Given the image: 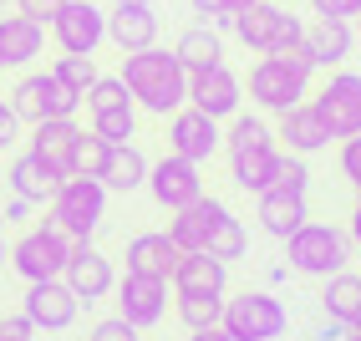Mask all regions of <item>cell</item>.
I'll use <instances>...</instances> for the list:
<instances>
[{
	"mask_svg": "<svg viewBox=\"0 0 361 341\" xmlns=\"http://www.w3.org/2000/svg\"><path fill=\"white\" fill-rule=\"evenodd\" d=\"M92 133L107 138V143H133V138H137V102H128V107H107V112H92Z\"/></svg>",
	"mask_w": 361,
	"mask_h": 341,
	"instance_id": "34",
	"label": "cell"
},
{
	"mask_svg": "<svg viewBox=\"0 0 361 341\" xmlns=\"http://www.w3.org/2000/svg\"><path fill=\"white\" fill-rule=\"evenodd\" d=\"M178 61L188 66V71H204V66H214V61H224V36H219V26H188L183 36H178Z\"/></svg>",
	"mask_w": 361,
	"mask_h": 341,
	"instance_id": "30",
	"label": "cell"
},
{
	"mask_svg": "<svg viewBox=\"0 0 361 341\" xmlns=\"http://www.w3.org/2000/svg\"><path fill=\"white\" fill-rule=\"evenodd\" d=\"M351 26H356V46H361V16H356V20H351Z\"/></svg>",
	"mask_w": 361,
	"mask_h": 341,
	"instance_id": "51",
	"label": "cell"
},
{
	"mask_svg": "<svg viewBox=\"0 0 361 341\" xmlns=\"http://www.w3.org/2000/svg\"><path fill=\"white\" fill-rule=\"evenodd\" d=\"M275 143L285 153H300V158H310V153H321V148H331V128L321 123V112L310 107V102H295L290 112H280V128H275Z\"/></svg>",
	"mask_w": 361,
	"mask_h": 341,
	"instance_id": "19",
	"label": "cell"
},
{
	"mask_svg": "<svg viewBox=\"0 0 361 341\" xmlns=\"http://www.w3.org/2000/svg\"><path fill=\"white\" fill-rule=\"evenodd\" d=\"M41 52H46V26L41 20L20 16V11L0 16V61H6V71L11 66H31Z\"/></svg>",
	"mask_w": 361,
	"mask_h": 341,
	"instance_id": "24",
	"label": "cell"
},
{
	"mask_svg": "<svg viewBox=\"0 0 361 341\" xmlns=\"http://www.w3.org/2000/svg\"><path fill=\"white\" fill-rule=\"evenodd\" d=\"M188 102L209 117H219V123H229L239 112V102H245V77L224 61H214L204 71H188Z\"/></svg>",
	"mask_w": 361,
	"mask_h": 341,
	"instance_id": "13",
	"label": "cell"
},
{
	"mask_svg": "<svg viewBox=\"0 0 361 341\" xmlns=\"http://www.w3.org/2000/svg\"><path fill=\"white\" fill-rule=\"evenodd\" d=\"M229 204L214 199V193H199L188 209H173L168 219V239H173L178 250H209V234H214V219H219Z\"/></svg>",
	"mask_w": 361,
	"mask_h": 341,
	"instance_id": "21",
	"label": "cell"
},
{
	"mask_svg": "<svg viewBox=\"0 0 361 341\" xmlns=\"http://www.w3.org/2000/svg\"><path fill=\"white\" fill-rule=\"evenodd\" d=\"M0 71H6V61H0Z\"/></svg>",
	"mask_w": 361,
	"mask_h": 341,
	"instance_id": "54",
	"label": "cell"
},
{
	"mask_svg": "<svg viewBox=\"0 0 361 341\" xmlns=\"http://www.w3.org/2000/svg\"><path fill=\"white\" fill-rule=\"evenodd\" d=\"M224 148V123L199 112L194 102H183L178 112H168V153H178L188 163H209Z\"/></svg>",
	"mask_w": 361,
	"mask_h": 341,
	"instance_id": "10",
	"label": "cell"
},
{
	"mask_svg": "<svg viewBox=\"0 0 361 341\" xmlns=\"http://www.w3.org/2000/svg\"><path fill=\"white\" fill-rule=\"evenodd\" d=\"M275 189H290V193H305L310 189V168L300 153H285L280 148V174H275Z\"/></svg>",
	"mask_w": 361,
	"mask_h": 341,
	"instance_id": "37",
	"label": "cell"
},
{
	"mask_svg": "<svg viewBox=\"0 0 361 341\" xmlns=\"http://www.w3.org/2000/svg\"><path fill=\"white\" fill-rule=\"evenodd\" d=\"M77 138H82L77 117H46V123L31 128L26 148L51 168L56 179H71V174H77Z\"/></svg>",
	"mask_w": 361,
	"mask_h": 341,
	"instance_id": "17",
	"label": "cell"
},
{
	"mask_svg": "<svg viewBox=\"0 0 361 341\" xmlns=\"http://www.w3.org/2000/svg\"><path fill=\"white\" fill-rule=\"evenodd\" d=\"M0 245H6V214H0Z\"/></svg>",
	"mask_w": 361,
	"mask_h": 341,
	"instance_id": "52",
	"label": "cell"
},
{
	"mask_svg": "<svg viewBox=\"0 0 361 341\" xmlns=\"http://www.w3.org/2000/svg\"><path fill=\"white\" fill-rule=\"evenodd\" d=\"M346 239L361 250V199H356V209H351V229H346Z\"/></svg>",
	"mask_w": 361,
	"mask_h": 341,
	"instance_id": "48",
	"label": "cell"
},
{
	"mask_svg": "<svg viewBox=\"0 0 361 341\" xmlns=\"http://www.w3.org/2000/svg\"><path fill=\"white\" fill-rule=\"evenodd\" d=\"M255 219H259V229L270 234V239H290L305 219H310V209H305V193H290V189H264V193H255Z\"/></svg>",
	"mask_w": 361,
	"mask_h": 341,
	"instance_id": "20",
	"label": "cell"
},
{
	"mask_svg": "<svg viewBox=\"0 0 361 341\" xmlns=\"http://www.w3.org/2000/svg\"><path fill=\"white\" fill-rule=\"evenodd\" d=\"M178 245L168 239V229H148V234H133L128 239V270H137V275H158V280H168L173 275V265H178Z\"/></svg>",
	"mask_w": 361,
	"mask_h": 341,
	"instance_id": "25",
	"label": "cell"
},
{
	"mask_svg": "<svg viewBox=\"0 0 361 341\" xmlns=\"http://www.w3.org/2000/svg\"><path fill=\"white\" fill-rule=\"evenodd\" d=\"M61 280L71 285V296H77L82 306H97L112 296V285H117V270H112V260L92 245V239H77L71 245V260H66V270Z\"/></svg>",
	"mask_w": 361,
	"mask_h": 341,
	"instance_id": "15",
	"label": "cell"
},
{
	"mask_svg": "<svg viewBox=\"0 0 361 341\" xmlns=\"http://www.w3.org/2000/svg\"><path fill=\"white\" fill-rule=\"evenodd\" d=\"M87 341H142V331H137L133 321H123V316H102V321L92 326Z\"/></svg>",
	"mask_w": 361,
	"mask_h": 341,
	"instance_id": "39",
	"label": "cell"
},
{
	"mask_svg": "<svg viewBox=\"0 0 361 341\" xmlns=\"http://www.w3.org/2000/svg\"><path fill=\"white\" fill-rule=\"evenodd\" d=\"M6 184H11V193H20V199H31V204H51V193L61 189V179H56V174H51V168H46L31 148L11 158Z\"/></svg>",
	"mask_w": 361,
	"mask_h": 341,
	"instance_id": "27",
	"label": "cell"
},
{
	"mask_svg": "<svg viewBox=\"0 0 361 341\" xmlns=\"http://www.w3.org/2000/svg\"><path fill=\"white\" fill-rule=\"evenodd\" d=\"M41 331L31 326V316L26 311H16V316H0V341H36Z\"/></svg>",
	"mask_w": 361,
	"mask_h": 341,
	"instance_id": "42",
	"label": "cell"
},
{
	"mask_svg": "<svg viewBox=\"0 0 361 341\" xmlns=\"http://www.w3.org/2000/svg\"><path fill=\"white\" fill-rule=\"evenodd\" d=\"M173 311L188 331H204V326H219L224 316V296H173Z\"/></svg>",
	"mask_w": 361,
	"mask_h": 341,
	"instance_id": "33",
	"label": "cell"
},
{
	"mask_svg": "<svg viewBox=\"0 0 361 341\" xmlns=\"http://www.w3.org/2000/svg\"><path fill=\"white\" fill-rule=\"evenodd\" d=\"M336 163H341V179L361 193V133H356V138H341V153H336Z\"/></svg>",
	"mask_w": 361,
	"mask_h": 341,
	"instance_id": "40",
	"label": "cell"
},
{
	"mask_svg": "<svg viewBox=\"0 0 361 341\" xmlns=\"http://www.w3.org/2000/svg\"><path fill=\"white\" fill-rule=\"evenodd\" d=\"M11 102V112H16V123H46V117H77V107H82V97L71 92L56 71H31V77H20L16 82V92L6 97Z\"/></svg>",
	"mask_w": 361,
	"mask_h": 341,
	"instance_id": "6",
	"label": "cell"
},
{
	"mask_svg": "<svg viewBox=\"0 0 361 341\" xmlns=\"http://www.w3.org/2000/svg\"><path fill=\"white\" fill-rule=\"evenodd\" d=\"M20 138V123H16V112H11V102H6V97H0V153H6L11 148V143Z\"/></svg>",
	"mask_w": 361,
	"mask_h": 341,
	"instance_id": "44",
	"label": "cell"
},
{
	"mask_svg": "<svg viewBox=\"0 0 361 341\" xmlns=\"http://www.w3.org/2000/svg\"><path fill=\"white\" fill-rule=\"evenodd\" d=\"M107 153H112V143L97 138L92 128H82V138H77V174H92V179H97L102 163H107Z\"/></svg>",
	"mask_w": 361,
	"mask_h": 341,
	"instance_id": "36",
	"label": "cell"
},
{
	"mask_svg": "<svg viewBox=\"0 0 361 341\" xmlns=\"http://www.w3.org/2000/svg\"><path fill=\"white\" fill-rule=\"evenodd\" d=\"M270 56H280V61L290 66V71H300L305 82H310V77H316V71H321V66H316V56H310V46H305V36H300V41H290V46H285V52H270Z\"/></svg>",
	"mask_w": 361,
	"mask_h": 341,
	"instance_id": "41",
	"label": "cell"
},
{
	"mask_svg": "<svg viewBox=\"0 0 361 341\" xmlns=\"http://www.w3.org/2000/svg\"><path fill=\"white\" fill-rule=\"evenodd\" d=\"M168 285H173V296H224L229 290V265L214 260L209 250H183L173 275H168Z\"/></svg>",
	"mask_w": 361,
	"mask_h": 341,
	"instance_id": "18",
	"label": "cell"
},
{
	"mask_svg": "<svg viewBox=\"0 0 361 341\" xmlns=\"http://www.w3.org/2000/svg\"><path fill=\"white\" fill-rule=\"evenodd\" d=\"M20 311L31 316V326H36V331H66L71 321H77L82 301L71 296V285H66V280H31V285H26V296H20Z\"/></svg>",
	"mask_w": 361,
	"mask_h": 341,
	"instance_id": "16",
	"label": "cell"
},
{
	"mask_svg": "<svg viewBox=\"0 0 361 341\" xmlns=\"http://www.w3.org/2000/svg\"><path fill=\"white\" fill-rule=\"evenodd\" d=\"M0 270H6V245H0Z\"/></svg>",
	"mask_w": 361,
	"mask_h": 341,
	"instance_id": "53",
	"label": "cell"
},
{
	"mask_svg": "<svg viewBox=\"0 0 361 341\" xmlns=\"http://www.w3.org/2000/svg\"><path fill=\"white\" fill-rule=\"evenodd\" d=\"M97 179L107 184V193H137L148 184V158H142L137 143H112V153H107Z\"/></svg>",
	"mask_w": 361,
	"mask_h": 341,
	"instance_id": "28",
	"label": "cell"
},
{
	"mask_svg": "<svg viewBox=\"0 0 361 341\" xmlns=\"http://www.w3.org/2000/svg\"><path fill=\"white\" fill-rule=\"evenodd\" d=\"M112 6H153V0H112Z\"/></svg>",
	"mask_w": 361,
	"mask_h": 341,
	"instance_id": "50",
	"label": "cell"
},
{
	"mask_svg": "<svg viewBox=\"0 0 361 341\" xmlns=\"http://www.w3.org/2000/svg\"><path fill=\"white\" fill-rule=\"evenodd\" d=\"M112 296H117V316L133 321L137 331H153L163 316H168V280H158V275L128 270L123 280L112 285Z\"/></svg>",
	"mask_w": 361,
	"mask_h": 341,
	"instance_id": "14",
	"label": "cell"
},
{
	"mask_svg": "<svg viewBox=\"0 0 361 341\" xmlns=\"http://www.w3.org/2000/svg\"><path fill=\"white\" fill-rule=\"evenodd\" d=\"M158 199V209H188L204 193V163H188L178 153H163L158 163H148V184H142Z\"/></svg>",
	"mask_w": 361,
	"mask_h": 341,
	"instance_id": "12",
	"label": "cell"
},
{
	"mask_svg": "<svg viewBox=\"0 0 361 341\" xmlns=\"http://www.w3.org/2000/svg\"><path fill=\"white\" fill-rule=\"evenodd\" d=\"M285 260H290L295 275H310V280H326L336 270H346L351 260V239L346 229L336 225H321V219H305V225L285 239Z\"/></svg>",
	"mask_w": 361,
	"mask_h": 341,
	"instance_id": "3",
	"label": "cell"
},
{
	"mask_svg": "<svg viewBox=\"0 0 361 341\" xmlns=\"http://www.w3.org/2000/svg\"><path fill=\"white\" fill-rule=\"evenodd\" d=\"M305 46H310V56H316V66L336 71V66H346L351 52H356V26L351 20H336V16H316L305 26Z\"/></svg>",
	"mask_w": 361,
	"mask_h": 341,
	"instance_id": "22",
	"label": "cell"
},
{
	"mask_svg": "<svg viewBox=\"0 0 361 341\" xmlns=\"http://www.w3.org/2000/svg\"><path fill=\"white\" fill-rule=\"evenodd\" d=\"M310 97V82L300 77V71H290L280 56H259L255 66H250V102L259 107V112H290L295 102H305Z\"/></svg>",
	"mask_w": 361,
	"mask_h": 341,
	"instance_id": "11",
	"label": "cell"
},
{
	"mask_svg": "<svg viewBox=\"0 0 361 341\" xmlns=\"http://www.w3.org/2000/svg\"><path fill=\"white\" fill-rule=\"evenodd\" d=\"M346 341H361V321H356V326H346Z\"/></svg>",
	"mask_w": 361,
	"mask_h": 341,
	"instance_id": "49",
	"label": "cell"
},
{
	"mask_svg": "<svg viewBox=\"0 0 361 341\" xmlns=\"http://www.w3.org/2000/svg\"><path fill=\"white\" fill-rule=\"evenodd\" d=\"M224 158H229V179H234V189H245V193L275 189V174H280V143H270V148H245V153H224Z\"/></svg>",
	"mask_w": 361,
	"mask_h": 341,
	"instance_id": "26",
	"label": "cell"
},
{
	"mask_svg": "<svg viewBox=\"0 0 361 341\" xmlns=\"http://www.w3.org/2000/svg\"><path fill=\"white\" fill-rule=\"evenodd\" d=\"M310 107L321 112V123L331 128V138H356L361 133V71L336 66L321 82V92L310 97Z\"/></svg>",
	"mask_w": 361,
	"mask_h": 341,
	"instance_id": "9",
	"label": "cell"
},
{
	"mask_svg": "<svg viewBox=\"0 0 361 341\" xmlns=\"http://www.w3.org/2000/svg\"><path fill=\"white\" fill-rule=\"evenodd\" d=\"M219 326L234 341H280L285 326H290V316H285V306L270 296V290H239L234 301H224Z\"/></svg>",
	"mask_w": 361,
	"mask_h": 341,
	"instance_id": "7",
	"label": "cell"
},
{
	"mask_svg": "<svg viewBox=\"0 0 361 341\" xmlns=\"http://www.w3.org/2000/svg\"><path fill=\"white\" fill-rule=\"evenodd\" d=\"M46 31L66 56H97V46L107 41V11L97 0H61L56 16L46 20Z\"/></svg>",
	"mask_w": 361,
	"mask_h": 341,
	"instance_id": "8",
	"label": "cell"
},
{
	"mask_svg": "<svg viewBox=\"0 0 361 341\" xmlns=\"http://www.w3.org/2000/svg\"><path fill=\"white\" fill-rule=\"evenodd\" d=\"M117 77L128 82L137 112L168 117V112H178L188 102V66L178 61V52H168V46H142V52H128Z\"/></svg>",
	"mask_w": 361,
	"mask_h": 341,
	"instance_id": "1",
	"label": "cell"
},
{
	"mask_svg": "<svg viewBox=\"0 0 361 341\" xmlns=\"http://www.w3.org/2000/svg\"><path fill=\"white\" fill-rule=\"evenodd\" d=\"M107 41L117 52H142V46H158V11L153 6H112L107 11Z\"/></svg>",
	"mask_w": 361,
	"mask_h": 341,
	"instance_id": "23",
	"label": "cell"
},
{
	"mask_svg": "<svg viewBox=\"0 0 361 341\" xmlns=\"http://www.w3.org/2000/svg\"><path fill=\"white\" fill-rule=\"evenodd\" d=\"M275 143V128L255 112H234L229 128H224V148L219 153H245V148H270Z\"/></svg>",
	"mask_w": 361,
	"mask_h": 341,
	"instance_id": "31",
	"label": "cell"
},
{
	"mask_svg": "<svg viewBox=\"0 0 361 341\" xmlns=\"http://www.w3.org/2000/svg\"><path fill=\"white\" fill-rule=\"evenodd\" d=\"M51 225L71 239H92L102 229V219H107V184L102 179H92V174H71L61 179V189L51 193Z\"/></svg>",
	"mask_w": 361,
	"mask_h": 341,
	"instance_id": "2",
	"label": "cell"
},
{
	"mask_svg": "<svg viewBox=\"0 0 361 341\" xmlns=\"http://www.w3.org/2000/svg\"><path fill=\"white\" fill-rule=\"evenodd\" d=\"M0 214H6V225H26V219L36 214V204H31V199H20V193H11V204L0 209Z\"/></svg>",
	"mask_w": 361,
	"mask_h": 341,
	"instance_id": "46",
	"label": "cell"
},
{
	"mask_svg": "<svg viewBox=\"0 0 361 341\" xmlns=\"http://www.w3.org/2000/svg\"><path fill=\"white\" fill-rule=\"evenodd\" d=\"M245 250H250V229H245V225H239V219H234V214L224 209L219 219H214V234H209V255L229 265V260H245Z\"/></svg>",
	"mask_w": 361,
	"mask_h": 341,
	"instance_id": "32",
	"label": "cell"
},
{
	"mask_svg": "<svg viewBox=\"0 0 361 341\" xmlns=\"http://www.w3.org/2000/svg\"><path fill=\"white\" fill-rule=\"evenodd\" d=\"M71 245H77V239L71 234H61L51 219H46V225H31L26 234L16 239L11 245V270L20 275V280H61V270H66V260H71Z\"/></svg>",
	"mask_w": 361,
	"mask_h": 341,
	"instance_id": "5",
	"label": "cell"
},
{
	"mask_svg": "<svg viewBox=\"0 0 361 341\" xmlns=\"http://www.w3.org/2000/svg\"><path fill=\"white\" fill-rule=\"evenodd\" d=\"M321 306H326V316H331L341 331L356 326V321H361V275H356V270H336V275H326Z\"/></svg>",
	"mask_w": 361,
	"mask_h": 341,
	"instance_id": "29",
	"label": "cell"
},
{
	"mask_svg": "<svg viewBox=\"0 0 361 341\" xmlns=\"http://www.w3.org/2000/svg\"><path fill=\"white\" fill-rule=\"evenodd\" d=\"M56 6H61V0H16V11H20V16H31V20H41V26L56 16Z\"/></svg>",
	"mask_w": 361,
	"mask_h": 341,
	"instance_id": "45",
	"label": "cell"
},
{
	"mask_svg": "<svg viewBox=\"0 0 361 341\" xmlns=\"http://www.w3.org/2000/svg\"><path fill=\"white\" fill-rule=\"evenodd\" d=\"M229 31L245 41V52L270 56V52H285L290 41L305 36V20H300L295 11H285L280 0H255V6H245V11L234 16Z\"/></svg>",
	"mask_w": 361,
	"mask_h": 341,
	"instance_id": "4",
	"label": "cell"
},
{
	"mask_svg": "<svg viewBox=\"0 0 361 341\" xmlns=\"http://www.w3.org/2000/svg\"><path fill=\"white\" fill-rule=\"evenodd\" d=\"M316 16H336V20H356L361 16V0H310Z\"/></svg>",
	"mask_w": 361,
	"mask_h": 341,
	"instance_id": "43",
	"label": "cell"
},
{
	"mask_svg": "<svg viewBox=\"0 0 361 341\" xmlns=\"http://www.w3.org/2000/svg\"><path fill=\"white\" fill-rule=\"evenodd\" d=\"M51 71H56V77H61L71 92H77V97L102 77V71H97V56H66V52L56 56V66H51Z\"/></svg>",
	"mask_w": 361,
	"mask_h": 341,
	"instance_id": "35",
	"label": "cell"
},
{
	"mask_svg": "<svg viewBox=\"0 0 361 341\" xmlns=\"http://www.w3.org/2000/svg\"><path fill=\"white\" fill-rule=\"evenodd\" d=\"M188 341H234L224 326H204V331H188Z\"/></svg>",
	"mask_w": 361,
	"mask_h": 341,
	"instance_id": "47",
	"label": "cell"
},
{
	"mask_svg": "<svg viewBox=\"0 0 361 341\" xmlns=\"http://www.w3.org/2000/svg\"><path fill=\"white\" fill-rule=\"evenodd\" d=\"M188 6H194V16H204L209 26H234V16L245 6H255V0H188Z\"/></svg>",
	"mask_w": 361,
	"mask_h": 341,
	"instance_id": "38",
	"label": "cell"
}]
</instances>
